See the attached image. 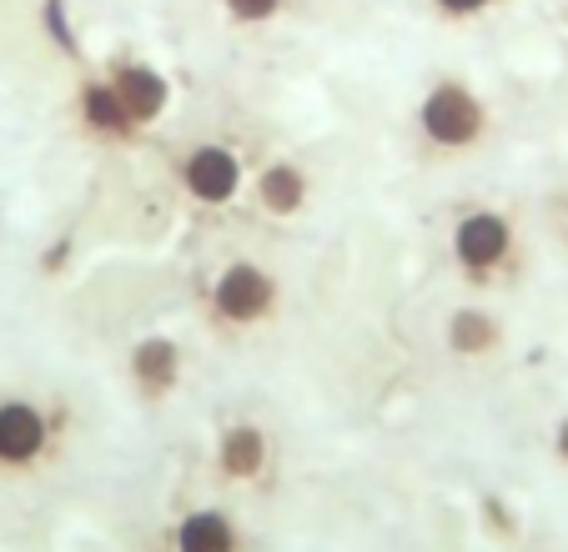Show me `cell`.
<instances>
[{"label": "cell", "mask_w": 568, "mask_h": 552, "mask_svg": "<svg viewBox=\"0 0 568 552\" xmlns=\"http://www.w3.org/2000/svg\"><path fill=\"white\" fill-rule=\"evenodd\" d=\"M106 81L116 85L121 106L131 111V121H136V126H151L161 111L172 106V81H166L161 71H151L146 61H116Z\"/></svg>", "instance_id": "8992f818"}, {"label": "cell", "mask_w": 568, "mask_h": 552, "mask_svg": "<svg viewBox=\"0 0 568 552\" xmlns=\"http://www.w3.org/2000/svg\"><path fill=\"white\" fill-rule=\"evenodd\" d=\"M182 186H186V196H192V202L226 206L236 192H242V161H236L232 146L206 141V146H196L192 156L182 161Z\"/></svg>", "instance_id": "277c9868"}, {"label": "cell", "mask_w": 568, "mask_h": 552, "mask_svg": "<svg viewBox=\"0 0 568 552\" xmlns=\"http://www.w3.org/2000/svg\"><path fill=\"white\" fill-rule=\"evenodd\" d=\"M45 16H51V31H55V41L65 45V51H71V25H65V16H61V0H51V6H45Z\"/></svg>", "instance_id": "9a60e30c"}, {"label": "cell", "mask_w": 568, "mask_h": 552, "mask_svg": "<svg viewBox=\"0 0 568 552\" xmlns=\"http://www.w3.org/2000/svg\"><path fill=\"white\" fill-rule=\"evenodd\" d=\"M81 121H87V131L101 136V141H126L131 131H136V121H131V111L121 106V96H116V85L111 81L81 85Z\"/></svg>", "instance_id": "9c48e42d"}, {"label": "cell", "mask_w": 568, "mask_h": 552, "mask_svg": "<svg viewBox=\"0 0 568 552\" xmlns=\"http://www.w3.org/2000/svg\"><path fill=\"white\" fill-rule=\"evenodd\" d=\"M514 252V226L504 212H463L453 226V256L463 272L488 276L504 266V256Z\"/></svg>", "instance_id": "3957f363"}, {"label": "cell", "mask_w": 568, "mask_h": 552, "mask_svg": "<svg viewBox=\"0 0 568 552\" xmlns=\"http://www.w3.org/2000/svg\"><path fill=\"white\" fill-rule=\"evenodd\" d=\"M433 6H438L448 21H468V16H483V11H488L494 0H433Z\"/></svg>", "instance_id": "5bb4252c"}, {"label": "cell", "mask_w": 568, "mask_h": 552, "mask_svg": "<svg viewBox=\"0 0 568 552\" xmlns=\"http://www.w3.org/2000/svg\"><path fill=\"white\" fill-rule=\"evenodd\" d=\"M176 372H182V357H176L172 337H141L131 347V377L146 397H166L176 387Z\"/></svg>", "instance_id": "52a82bcc"}, {"label": "cell", "mask_w": 568, "mask_h": 552, "mask_svg": "<svg viewBox=\"0 0 568 552\" xmlns=\"http://www.w3.org/2000/svg\"><path fill=\"white\" fill-rule=\"evenodd\" d=\"M554 447H558V457H564V462H568V417H564V422H558V437H554Z\"/></svg>", "instance_id": "2e32d148"}, {"label": "cell", "mask_w": 568, "mask_h": 552, "mask_svg": "<svg viewBox=\"0 0 568 552\" xmlns=\"http://www.w3.org/2000/svg\"><path fill=\"white\" fill-rule=\"evenodd\" d=\"M176 552H236V532L222 512H192L176 528Z\"/></svg>", "instance_id": "7c38bea8"}, {"label": "cell", "mask_w": 568, "mask_h": 552, "mask_svg": "<svg viewBox=\"0 0 568 552\" xmlns=\"http://www.w3.org/2000/svg\"><path fill=\"white\" fill-rule=\"evenodd\" d=\"M252 192H257L262 212H272V216H297L302 202H307V171H302L297 161H272V166L257 171Z\"/></svg>", "instance_id": "ba28073f"}, {"label": "cell", "mask_w": 568, "mask_h": 552, "mask_svg": "<svg viewBox=\"0 0 568 552\" xmlns=\"http://www.w3.org/2000/svg\"><path fill=\"white\" fill-rule=\"evenodd\" d=\"M498 321L488 317V311H478V307H463V311H453L448 317V347L458 351V357H483V351H494L498 347Z\"/></svg>", "instance_id": "8fae6325"}, {"label": "cell", "mask_w": 568, "mask_h": 552, "mask_svg": "<svg viewBox=\"0 0 568 552\" xmlns=\"http://www.w3.org/2000/svg\"><path fill=\"white\" fill-rule=\"evenodd\" d=\"M222 6H226V16H232L236 25H262V21H272L287 0H222Z\"/></svg>", "instance_id": "4fadbf2b"}, {"label": "cell", "mask_w": 568, "mask_h": 552, "mask_svg": "<svg viewBox=\"0 0 568 552\" xmlns=\"http://www.w3.org/2000/svg\"><path fill=\"white\" fill-rule=\"evenodd\" d=\"M418 126L433 146L468 151V146H478V136L488 131V111H483L478 91H468L463 81H438L418 106Z\"/></svg>", "instance_id": "6da1fadb"}, {"label": "cell", "mask_w": 568, "mask_h": 552, "mask_svg": "<svg viewBox=\"0 0 568 552\" xmlns=\"http://www.w3.org/2000/svg\"><path fill=\"white\" fill-rule=\"evenodd\" d=\"M51 447V422L36 402H0V468H31L36 457Z\"/></svg>", "instance_id": "5b68a950"}, {"label": "cell", "mask_w": 568, "mask_h": 552, "mask_svg": "<svg viewBox=\"0 0 568 552\" xmlns=\"http://www.w3.org/2000/svg\"><path fill=\"white\" fill-rule=\"evenodd\" d=\"M216 462H222V472L236 478V482L257 478V472L267 468V437H262V427L232 422L222 432V442H216Z\"/></svg>", "instance_id": "30bf717a"}, {"label": "cell", "mask_w": 568, "mask_h": 552, "mask_svg": "<svg viewBox=\"0 0 568 552\" xmlns=\"http://www.w3.org/2000/svg\"><path fill=\"white\" fill-rule=\"evenodd\" d=\"M277 301V282L257 262H232L212 282V311L226 327H257Z\"/></svg>", "instance_id": "7a4b0ae2"}]
</instances>
